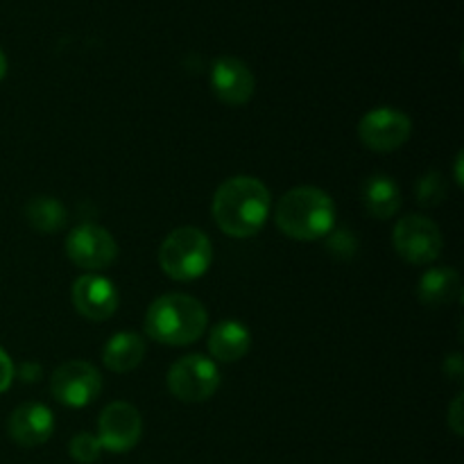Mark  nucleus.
Wrapping results in <instances>:
<instances>
[{
  "label": "nucleus",
  "instance_id": "obj_1",
  "mask_svg": "<svg viewBox=\"0 0 464 464\" xmlns=\"http://www.w3.org/2000/svg\"><path fill=\"white\" fill-rule=\"evenodd\" d=\"M213 218L231 238L258 234L270 216V190L256 177H231L213 198Z\"/></svg>",
  "mask_w": 464,
  "mask_h": 464
},
{
  "label": "nucleus",
  "instance_id": "obj_2",
  "mask_svg": "<svg viewBox=\"0 0 464 464\" xmlns=\"http://www.w3.org/2000/svg\"><path fill=\"white\" fill-rule=\"evenodd\" d=\"M207 308L190 295H163L154 299L145 315V331L168 347H186L198 343L207 331Z\"/></svg>",
  "mask_w": 464,
  "mask_h": 464
},
{
  "label": "nucleus",
  "instance_id": "obj_3",
  "mask_svg": "<svg viewBox=\"0 0 464 464\" xmlns=\"http://www.w3.org/2000/svg\"><path fill=\"white\" fill-rule=\"evenodd\" d=\"M276 227L288 238L320 240L335 227V204L322 188L297 186L276 204Z\"/></svg>",
  "mask_w": 464,
  "mask_h": 464
},
{
  "label": "nucleus",
  "instance_id": "obj_4",
  "mask_svg": "<svg viewBox=\"0 0 464 464\" xmlns=\"http://www.w3.org/2000/svg\"><path fill=\"white\" fill-rule=\"evenodd\" d=\"M213 261V245L198 227L170 231L159 249V266L170 279L195 281L207 275Z\"/></svg>",
  "mask_w": 464,
  "mask_h": 464
},
{
  "label": "nucleus",
  "instance_id": "obj_5",
  "mask_svg": "<svg viewBox=\"0 0 464 464\" xmlns=\"http://www.w3.org/2000/svg\"><path fill=\"white\" fill-rule=\"evenodd\" d=\"M220 385V372L207 356H184L168 372V390L184 403H202L216 394Z\"/></svg>",
  "mask_w": 464,
  "mask_h": 464
},
{
  "label": "nucleus",
  "instance_id": "obj_6",
  "mask_svg": "<svg viewBox=\"0 0 464 464\" xmlns=\"http://www.w3.org/2000/svg\"><path fill=\"white\" fill-rule=\"evenodd\" d=\"M392 243L403 261L412 266H429L442 254L444 240L440 227L433 220L412 213V216H403L394 225Z\"/></svg>",
  "mask_w": 464,
  "mask_h": 464
},
{
  "label": "nucleus",
  "instance_id": "obj_7",
  "mask_svg": "<svg viewBox=\"0 0 464 464\" xmlns=\"http://www.w3.org/2000/svg\"><path fill=\"white\" fill-rule=\"evenodd\" d=\"M412 134V121L403 111L379 107L367 111L358 122V136L372 152H394Z\"/></svg>",
  "mask_w": 464,
  "mask_h": 464
},
{
  "label": "nucleus",
  "instance_id": "obj_8",
  "mask_svg": "<svg viewBox=\"0 0 464 464\" xmlns=\"http://www.w3.org/2000/svg\"><path fill=\"white\" fill-rule=\"evenodd\" d=\"M50 390L59 403L68 408H84L98 399L102 379L93 365L84 361L63 362L50 379Z\"/></svg>",
  "mask_w": 464,
  "mask_h": 464
},
{
  "label": "nucleus",
  "instance_id": "obj_9",
  "mask_svg": "<svg viewBox=\"0 0 464 464\" xmlns=\"http://www.w3.org/2000/svg\"><path fill=\"white\" fill-rule=\"evenodd\" d=\"M66 256L82 270H104L118 256V245L104 227L80 225L66 236Z\"/></svg>",
  "mask_w": 464,
  "mask_h": 464
},
{
  "label": "nucleus",
  "instance_id": "obj_10",
  "mask_svg": "<svg viewBox=\"0 0 464 464\" xmlns=\"http://www.w3.org/2000/svg\"><path fill=\"white\" fill-rule=\"evenodd\" d=\"M143 435V420L131 403L113 401L102 411L98 420L100 447L111 453H127L139 444Z\"/></svg>",
  "mask_w": 464,
  "mask_h": 464
},
{
  "label": "nucleus",
  "instance_id": "obj_11",
  "mask_svg": "<svg viewBox=\"0 0 464 464\" xmlns=\"http://www.w3.org/2000/svg\"><path fill=\"white\" fill-rule=\"evenodd\" d=\"M252 71L236 57H220L211 66V89L229 107H243L254 95Z\"/></svg>",
  "mask_w": 464,
  "mask_h": 464
},
{
  "label": "nucleus",
  "instance_id": "obj_12",
  "mask_svg": "<svg viewBox=\"0 0 464 464\" xmlns=\"http://www.w3.org/2000/svg\"><path fill=\"white\" fill-rule=\"evenodd\" d=\"M72 306L91 322L109 320L118 311V293L109 279L100 275H84L72 284Z\"/></svg>",
  "mask_w": 464,
  "mask_h": 464
},
{
  "label": "nucleus",
  "instance_id": "obj_13",
  "mask_svg": "<svg viewBox=\"0 0 464 464\" xmlns=\"http://www.w3.org/2000/svg\"><path fill=\"white\" fill-rule=\"evenodd\" d=\"M54 430V417L50 408L44 403H23L16 411L9 415L7 421V433L12 442L18 447L32 449L41 447L53 438Z\"/></svg>",
  "mask_w": 464,
  "mask_h": 464
},
{
  "label": "nucleus",
  "instance_id": "obj_14",
  "mask_svg": "<svg viewBox=\"0 0 464 464\" xmlns=\"http://www.w3.org/2000/svg\"><path fill=\"white\" fill-rule=\"evenodd\" d=\"M208 352L216 361L236 362L252 347V334L238 320H222L208 334Z\"/></svg>",
  "mask_w": 464,
  "mask_h": 464
},
{
  "label": "nucleus",
  "instance_id": "obj_15",
  "mask_svg": "<svg viewBox=\"0 0 464 464\" xmlns=\"http://www.w3.org/2000/svg\"><path fill=\"white\" fill-rule=\"evenodd\" d=\"M362 204L372 218L390 220L401 208V190L392 177L374 175L362 184Z\"/></svg>",
  "mask_w": 464,
  "mask_h": 464
},
{
  "label": "nucleus",
  "instance_id": "obj_16",
  "mask_svg": "<svg viewBox=\"0 0 464 464\" xmlns=\"http://www.w3.org/2000/svg\"><path fill=\"white\" fill-rule=\"evenodd\" d=\"M417 295L424 306H447L460 297V275L453 267H430L420 279Z\"/></svg>",
  "mask_w": 464,
  "mask_h": 464
},
{
  "label": "nucleus",
  "instance_id": "obj_17",
  "mask_svg": "<svg viewBox=\"0 0 464 464\" xmlns=\"http://www.w3.org/2000/svg\"><path fill=\"white\" fill-rule=\"evenodd\" d=\"M145 358V343L140 335L125 331V334H116L102 349V362L107 370L116 372V374H125V372L136 370Z\"/></svg>",
  "mask_w": 464,
  "mask_h": 464
},
{
  "label": "nucleus",
  "instance_id": "obj_18",
  "mask_svg": "<svg viewBox=\"0 0 464 464\" xmlns=\"http://www.w3.org/2000/svg\"><path fill=\"white\" fill-rule=\"evenodd\" d=\"M66 208L59 199L36 195L25 204V220L39 234H54L66 225Z\"/></svg>",
  "mask_w": 464,
  "mask_h": 464
},
{
  "label": "nucleus",
  "instance_id": "obj_19",
  "mask_svg": "<svg viewBox=\"0 0 464 464\" xmlns=\"http://www.w3.org/2000/svg\"><path fill=\"white\" fill-rule=\"evenodd\" d=\"M447 181L438 170L424 172L415 184V198L421 207H438L447 199Z\"/></svg>",
  "mask_w": 464,
  "mask_h": 464
},
{
  "label": "nucleus",
  "instance_id": "obj_20",
  "mask_svg": "<svg viewBox=\"0 0 464 464\" xmlns=\"http://www.w3.org/2000/svg\"><path fill=\"white\" fill-rule=\"evenodd\" d=\"M71 458L80 464H93L102 453V447H100V440L91 433H77L75 438L71 440Z\"/></svg>",
  "mask_w": 464,
  "mask_h": 464
},
{
  "label": "nucleus",
  "instance_id": "obj_21",
  "mask_svg": "<svg viewBox=\"0 0 464 464\" xmlns=\"http://www.w3.org/2000/svg\"><path fill=\"white\" fill-rule=\"evenodd\" d=\"M329 252L338 258H352L358 252V240L353 238L352 231H331L329 243H326Z\"/></svg>",
  "mask_w": 464,
  "mask_h": 464
},
{
  "label": "nucleus",
  "instance_id": "obj_22",
  "mask_svg": "<svg viewBox=\"0 0 464 464\" xmlns=\"http://www.w3.org/2000/svg\"><path fill=\"white\" fill-rule=\"evenodd\" d=\"M14 376H16V367H14L12 358L0 349V392H7Z\"/></svg>",
  "mask_w": 464,
  "mask_h": 464
},
{
  "label": "nucleus",
  "instance_id": "obj_23",
  "mask_svg": "<svg viewBox=\"0 0 464 464\" xmlns=\"http://www.w3.org/2000/svg\"><path fill=\"white\" fill-rule=\"evenodd\" d=\"M449 426H451V430L456 435H462L464 426H462V394H458L456 401L451 403V408H449V417H447Z\"/></svg>",
  "mask_w": 464,
  "mask_h": 464
},
{
  "label": "nucleus",
  "instance_id": "obj_24",
  "mask_svg": "<svg viewBox=\"0 0 464 464\" xmlns=\"http://www.w3.org/2000/svg\"><path fill=\"white\" fill-rule=\"evenodd\" d=\"M444 374H447L451 381H462L464 362L460 353H453V356H449L447 361H444Z\"/></svg>",
  "mask_w": 464,
  "mask_h": 464
},
{
  "label": "nucleus",
  "instance_id": "obj_25",
  "mask_svg": "<svg viewBox=\"0 0 464 464\" xmlns=\"http://www.w3.org/2000/svg\"><path fill=\"white\" fill-rule=\"evenodd\" d=\"M41 374H44V370H41L39 362L34 361L23 362V365L18 367V379H21L23 383H36V381L41 379Z\"/></svg>",
  "mask_w": 464,
  "mask_h": 464
},
{
  "label": "nucleus",
  "instance_id": "obj_26",
  "mask_svg": "<svg viewBox=\"0 0 464 464\" xmlns=\"http://www.w3.org/2000/svg\"><path fill=\"white\" fill-rule=\"evenodd\" d=\"M7 77V57H5V53L0 50V82Z\"/></svg>",
  "mask_w": 464,
  "mask_h": 464
},
{
  "label": "nucleus",
  "instance_id": "obj_27",
  "mask_svg": "<svg viewBox=\"0 0 464 464\" xmlns=\"http://www.w3.org/2000/svg\"><path fill=\"white\" fill-rule=\"evenodd\" d=\"M460 168H462V154H458V161H456V181L462 186V170H460Z\"/></svg>",
  "mask_w": 464,
  "mask_h": 464
}]
</instances>
